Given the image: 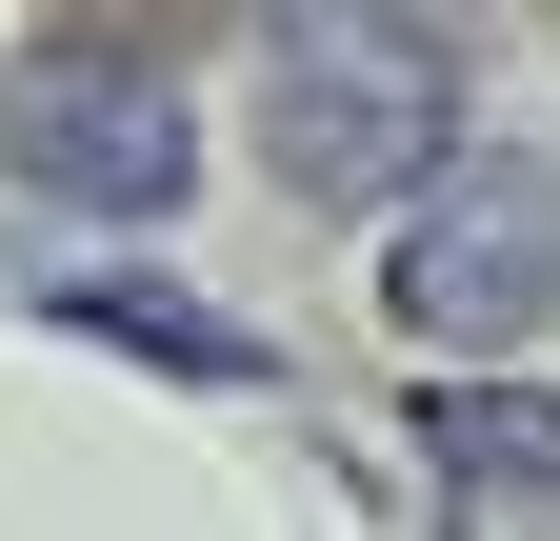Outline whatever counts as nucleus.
<instances>
[{"mask_svg": "<svg viewBox=\"0 0 560 541\" xmlns=\"http://www.w3.org/2000/svg\"><path fill=\"white\" fill-rule=\"evenodd\" d=\"M60 21H101V41H161V60H180L200 21H221V0H60Z\"/></svg>", "mask_w": 560, "mask_h": 541, "instance_id": "nucleus-5", "label": "nucleus"}, {"mask_svg": "<svg viewBox=\"0 0 560 541\" xmlns=\"http://www.w3.org/2000/svg\"><path fill=\"white\" fill-rule=\"evenodd\" d=\"M480 0H260V181L361 221L460 141Z\"/></svg>", "mask_w": 560, "mask_h": 541, "instance_id": "nucleus-1", "label": "nucleus"}, {"mask_svg": "<svg viewBox=\"0 0 560 541\" xmlns=\"http://www.w3.org/2000/svg\"><path fill=\"white\" fill-rule=\"evenodd\" d=\"M420 482H441L460 521H560V401L501 381V361L441 381V401H420Z\"/></svg>", "mask_w": 560, "mask_h": 541, "instance_id": "nucleus-4", "label": "nucleus"}, {"mask_svg": "<svg viewBox=\"0 0 560 541\" xmlns=\"http://www.w3.org/2000/svg\"><path fill=\"white\" fill-rule=\"evenodd\" d=\"M381 321L400 342H441V361H501L560 321V161L540 141H441L400 181V241H381Z\"/></svg>", "mask_w": 560, "mask_h": 541, "instance_id": "nucleus-3", "label": "nucleus"}, {"mask_svg": "<svg viewBox=\"0 0 560 541\" xmlns=\"http://www.w3.org/2000/svg\"><path fill=\"white\" fill-rule=\"evenodd\" d=\"M0 181L60 200V221H180V181H200L180 60L161 41H101V21H40L21 60H0Z\"/></svg>", "mask_w": 560, "mask_h": 541, "instance_id": "nucleus-2", "label": "nucleus"}]
</instances>
